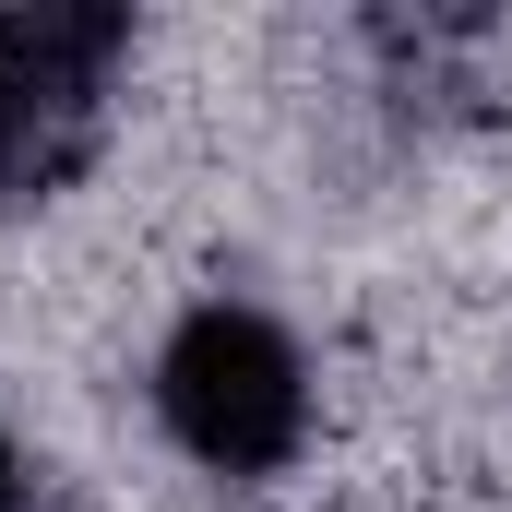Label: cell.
Masks as SVG:
<instances>
[{
  "instance_id": "3",
  "label": "cell",
  "mask_w": 512,
  "mask_h": 512,
  "mask_svg": "<svg viewBox=\"0 0 512 512\" xmlns=\"http://www.w3.org/2000/svg\"><path fill=\"white\" fill-rule=\"evenodd\" d=\"M0 512H24V465H12V441H0Z\"/></svg>"
},
{
  "instance_id": "1",
  "label": "cell",
  "mask_w": 512,
  "mask_h": 512,
  "mask_svg": "<svg viewBox=\"0 0 512 512\" xmlns=\"http://www.w3.org/2000/svg\"><path fill=\"white\" fill-rule=\"evenodd\" d=\"M131 60L120 0H12L0 12V203H60L96 143H108V84Z\"/></svg>"
},
{
  "instance_id": "2",
  "label": "cell",
  "mask_w": 512,
  "mask_h": 512,
  "mask_svg": "<svg viewBox=\"0 0 512 512\" xmlns=\"http://www.w3.org/2000/svg\"><path fill=\"white\" fill-rule=\"evenodd\" d=\"M155 417H167V441L191 465L274 477L310 441V358L286 346V322H262L239 298H203L155 358Z\"/></svg>"
}]
</instances>
